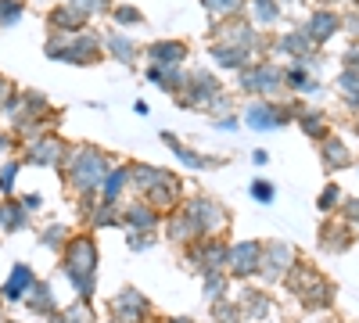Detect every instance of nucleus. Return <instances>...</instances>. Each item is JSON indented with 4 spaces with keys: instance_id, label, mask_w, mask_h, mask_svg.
<instances>
[{
    "instance_id": "obj_1",
    "label": "nucleus",
    "mask_w": 359,
    "mask_h": 323,
    "mask_svg": "<svg viewBox=\"0 0 359 323\" xmlns=\"http://www.w3.org/2000/svg\"><path fill=\"white\" fill-rule=\"evenodd\" d=\"M115 165L111 151L97 148V144H72V155L65 162V184H69V194L79 198L83 209H94L97 205V194H101V184L108 169Z\"/></svg>"
},
{
    "instance_id": "obj_2",
    "label": "nucleus",
    "mask_w": 359,
    "mask_h": 323,
    "mask_svg": "<svg viewBox=\"0 0 359 323\" xmlns=\"http://www.w3.org/2000/svg\"><path fill=\"white\" fill-rule=\"evenodd\" d=\"M172 101H176V108H184V111H208L212 119L216 115L233 111V97L223 90L219 76L208 72V69H187L184 90H180Z\"/></svg>"
},
{
    "instance_id": "obj_3",
    "label": "nucleus",
    "mask_w": 359,
    "mask_h": 323,
    "mask_svg": "<svg viewBox=\"0 0 359 323\" xmlns=\"http://www.w3.org/2000/svg\"><path fill=\"white\" fill-rule=\"evenodd\" d=\"M43 54L50 57V62L90 69V65H97L108 50H104V36L94 33V29H79V33H54L50 29V36L43 43Z\"/></svg>"
},
{
    "instance_id": "obj_4",
    "label": "nucleus",
    "mask_w": 359,
    "mask_h": 323,
    "mask_svg": "<svg viewBox=\"0 0 359 323\" xmlns=\"http://www.w3.org/2000/svg\"><path fill=\"white\" fill-rule=\"evenodd\" d=\"M62 270L72 284V291L79 298L94 295V284H97V241L90 233H72L69 245H65V262Z\"/></svg>"
},
{
    "instance_id": "obj_5",
    "label": "nucleus",
    "mask_w": 359,
    "mask_h": 323,
    "mask_svg": "<svg viewBox=\"0 0 359 323\" xmlns=\"http://www.w3.org/2000/svg\"><path fill=\"white\" fill-rule=\"evenodd\" d=\"M237 76V90H241L245 97H284L287 94V83H284V65L269 62V57H255L252 65H245Z\"/></svg>"
},
{
    "instance_id": "obj_6",
    "label": "nucleus",
    "mask_w": 359,
    "mask_h": 323,
    "mask_svg": "<svg viewBox=\"0 0 359 323\" xmlns=\"http://www.w3.org/2000/svg\"><path fill=\"white\" fill-rule=\"evenodd\" d=\"M284 284L291 287V295L302 302L306 309H327V305H331V298H334V287L323 280V273L313 266V262H302V259L291 262Z\"/></svg>"
},
{
    "instance_id": "obj_7",
    "label": "nucleus",
    "mask_w": 359,
    "mask_h": 323,
    "mask_svg": "<svg viewBox=\"0 0 359 323\" xmlns=\"http://www.w3.org/2000/svg\"><path fill=\"white\" fill-rule=\"evenodd\" d=\"M69 155H72V144H69V140H62L57 133H43V137H36V140L25 144V158H22V162L62 172L65 162H69Z\"/></svg>"
},
{
    "instance_id": "obj_8",
    "label": "nucleus",
    "mask_w": 359,
    "mask_h": 323,
    "mask_svg": "<svg viewBox=\"0 0 359 323\" xmlns=\"http://www.w3.org/2000/svg\"><path fill=\"white\" fill-rule=\"evenodd\" d=\"M226 255H230V245L212 233V238H198L187 245V262L194 266V273H212V270H226Z\"/></svg>"
},
{
    "instance_id": "obj_9",
    "label": "nucleus",
    "mask_w": 359,
    "mask_h": 323,
    "mask_svg": "<svg viewBox=\"0 0 359 323\" xmlns=\"http://www.w3.org/2000/svg\"><path fill=\"white\" fill-rule=\"evenodd\" d=\"M184 205L191 209V216H194V223H198V230H201V238L223 233L226 223H230L226 209H223V205H219L212 194H191V198H184Z\"/></svg>"
},
{
    "instance_id": "obj_10",
    "label": "nucleus",
    "mask_w": 359,
    "mask_h": 323,
    "mask_svg": "<svg viewBox=\"0 0 359 323\" xmlns=\"http://www.w3.org/2000/svg\"><path fill=\"white\" fill-rule=\"evenodd\" d=\"M294 262V248L287 241H262V262H259V277L266 284H280Z\"/></svg>"
},
{
    "instance_id": "obj_11",
    "label": "nucleus",
    "mask_w": 359,
    "mask_h": 323,
    "mask_svg": "<svg viewBox=\"0 0 359 323\" xmlns=\"http://www.w3.org/2000/svg\"><path fill=\"white\" fill-rule=\"evenodd\" d=\"M302 29L309 33V40H313L316 47H327V43H331V40L341 33V11H338V8L320 4V8H313V11L306 15Z\"/></svg>"
},
{
    "instance_id": "obj_12",
    "label": "nucleus",
    "mask_w": 359,
    "mask_h": 323,
    "mask_svg": "<svg viewBox=\"0 0 359 323\" xmlns=\"http://www.w3.org/2000/svg\"><path fill=\"white\" fill-rule=\"evenodd\" d=\"M259 262H262V241H237L230 245V255H226V273L233 280L259 277Z\"/></svg>"
},
{
    "instance_id": "obj_13",
    "label": "nucleus",
    "mask_w": 359,
    "mask_h": 323,
    "mask_svg": "<svg viewBox=\"0 0 359 323\" xmlns=\"http://www.w3.org/2000/svg\"><path fill=\"white\" fill-rule=\"evenodd\" d=\"M273 54L287 57V62H313V57L320 54V47L309 40L306 29L298 25V29H291V33H284V36L273 40Z\"/></svg>"
},
{
    "instance_id": "obj_14",
    "label": "nucleus",
    "mask_w": 359,
    "mask_h": 323,
    "mask_svg": "<svg viewBox=\"0 0 359 323\" xmlns=\"http://www.w3.org/2000/svg\"><path fill=\"white\" fill-rule=\"evenodd\" d=\"M352 241H355V226H352L348 219H341V216L323 219V226H320V252L341 255V252L352 248Z\"/></svg>"
},
{
    "instance_id": "obj_15",
    "label": "nucleus",
    "mask_w": 359,
    "mask_h": 323,
    "mask_svg": "<svg viewBox=\"0 0 359 323\" xmlns=\"http://www.w3.org/2000/svg\"><path fill=\"white\" fill-rule=\"evenodd\" d=\"M140 198H147V201H151L155 205V209H162V212H172L176 209V205H184V180H180V176L176 172H162V180L151 187V191H147V194H140Z\"/></svg>"
},
{
    "instance_id": "obj_16",
    "label": "nucleus",
    "mask_w": 359,
    "mask_h": 323,
    "mask_svg": "<svg viewBox=\"0 0 359 323\" xmlns=\"http://www.w3.org/2000/svg\"><path fill=\"white\" fill-rule=\"evenodd\" d=\"M316 148H320V165H323V172H327V176H334V172H341V169H352V165H355L352 148H348V144H345L338 133H331L327 140H320Z\"/></svg>"
},
{
    "instance_id": "obj_17",
    "label": "nucleus",
    "mask_w": 359,
    "mask_h": 323,
    "mask_svg": "<svg viewBox=\"0 0 359 323\" xmlns=\"http://www.w3.org/2000/svg\"><path fill=\"white\" fill-rule=\"evenodd\" d=\"M162 226H165V241H172V245H191V241L201 238V230H198V223H194L187 205H176L172 212H165Z\"/></svg>"
},
{
    "instance_id": "obj_18",
    "label": "nucleus",
    "mask_w": 359,
    "mask_h": 323,
    "mask_svg": "<svg viewBox=\"0 0 359 323\" xmlns=\"http://www.w3.org/2000/svg\"><path fill=\"white\" fill-rule=\"evenodd\" d=\"M165 223V212L155 209L147 198H137L130 205H123V226L126 230H158Z\"/></svg>"
},
{
    "instance_id": "obj_19",
    "label": "nucleus",
    "mask_w": 359,
    "mask_h": 323,
    "mask_svg": "<svg viewBox=\"0 0 359 323\" xmlns=\"http://www.w3.org/2000/svg\"><path fill=\"white\" fill-rule=\"evenodd\" d=\"M147 312H151V305H147V298L140 295V291H133V287L118 291L115 302H111V316H115V323H144Z\"/></svg>"
},
{
    "instance_id": "obj_20",
    "label": "nucleus",
    "mask_w": 359,
    "mask_h": 323,
    "mask_svg": "<svg viewBox=\"0 0 359 323\" xmlns=\"http://www.w3.org/2000/svg\"><path fill=\"white\" fill-rule=\"evenodd\" d=\"M144 79L151 86H158L162 94L176 97L180 90H184V83H187V69L184 65H158V62H151L144 69Z\"/></svg>"
},
{
    "instance_id": "obj_21",
    "label": "nucleus",
    "mask_w": 359,
    "mask_h": 323,
    "mask_svg": "<svg viewBox=\"0 0 359 323\" xmlns=\"http://www.w3.org/2000/svg\"><path fill=\"white\" fill-rule=\"evenodd\" d=\"M133 191V176H130V162H115L104 176V184H101V201H115V205H123V198Z\"/></svg>"
},
{
    "instance_id": "obj_22",
    "label": "nucleus",
    "mask_w": 359,
    "mask_h": 323,
    "mask_svg": "<svg viewBox=\"0 0 359 323\" xmlns=\"http://www.w3.org/2000/svg\"><path fill=\"white\" fill-rule=\"evenodd\" d=\"M162 144L165 148H172V155L184 162L187 169H194V172H205V169H219V165H226V158H216V155H201V151H194V148H187V144H180L172 133H162Z\"/></svg>"
},
{
    "instance_id": "obj_23",
    "label": "nucleus",
    "mask_w": 359,
    "mask_h": 323,
    "mask_svg": "<svg viewBox=\"0 0 359 323\" xmlns=\"http://www.w3.org/2000/svg\"><path fill=\"white\" fill-rule=\"evenodd\" d=\"M208 57L216 62V72H241L255 62V54L245 47H226V43H208Z\"/></svg>"
},
{
    "instance_id": "obj_24",
    "label": "nucleus",
    "mask_w": 359,
    "mask_h": 323,
    "mask_svg": "<svg viewBox=\"0 0 359 323\" xmlns=\"http://www.w3.org/2000/svg\"><path fill=\"white\" fill-rule=\"evenodd\" d=\"M294 126L302 130V133H306L309 140H316V144H320V140H327V137L334 133V123H331V115H327L323 108H309V104H306L302 111H298Z\"/></svg>"
},
{
    "instance_id": "obj_25",
    "label": "nucleus",
    "mask_w": 359,
    "mask_h": 323,
    "mask_svg": "<svg viewBox=\"0 0 359 323\" xmlns=\"http://www.w3.org/2000/svg\"><path fill=\"white\" fill-rule=\"evenodd\" d=\"M47 25L54 29V33H79V29H90V15L65 0V4H57V8L47 15Z\"/></svg>"
},
{
    "instance_id": "obj_26",
    "label": "nucleus",
    "mask_w": 359,
    "mask_h": 323,
    "mask_svg": "<svg viewBox=\"0 0 359 323\" xmlns=\"http://www.w3.org/2000/svg\"><path fill=\"white\" fill-rule=\"evenodd\" d=\"M144 54L158 65H187L191 47H187V40H155L144 47Z\"/></svg>"
},
{
    "instance_id": "obj_27",
    "label": "nucleus",
    "mask_w": 359,
    "mask_h": 323,
    "mask_svg": "<svg viewBox=\"0 0 359 323\" xmlns=\"http://www.w3.org/2000/svg\"><path fill=\"white\" fill-rule=\"evenodd\" d=\"M104 36V50H108V57H115L118 65H133L137 57H140V47L130 40V33H123V29H108V33H101Z\"/></svg>"
},
{
    "instance_id": "obj_28",
    "label": "nucleus",
    "mask_w": 359,
    "mask_h": 323,
    "mask_svg": "<svg viewBox=\"0 0 359 323\" xmlns=\"http://www.w3.org/2000/svg\"><path fill=\"white\" fill-rule=\"evenodd\" d=\"M284 83H287V94H298V97L320 90V83L313 79L309 62H287V65H284Z\"/></svg>"
},
{
    "instance_id": "obj_29",
    "label": "nucleus",
    "mask_w": 359,
    "mask_h": 323,
    "mask_svg": "<svg viewBox=\"0 0 359 323\" xmlns=\"http://www.w3.org/2000/svg\"><path fill=\"white\" fill-rule=\"evenodd\" d=\"M29 226V209L11 194V198H0V230L4 233H22Z\"/></svg>"
},
{
    "instance_id": "obj_30",
    "label": "nucleus",
    "mask_w": 359,
    "mask_h": 323,
    "mask_svg": "<svg viewBox=\"0 0 359 323\" xmlns=\"http://www.w3.org/2000/svg\"><path fill=\"white\" fill-rule=\"evenodd\" d=\"M33 284H36L33 270H29L25 262H18V266H11V277H8L4 291H0V298H8V302H22V298L29 295V291H33Z\"/></svg>"
},
{
    "instance_id": "obj_31",
    "label": "nucleus",
    "mask_w": 359,
    "mask_h": 323,
    "mask_svg": "<svg viewBox=\"0 0 359 323\" xmlns=\"http://www.w3.org/2000/svg\"><path fill=\"white\" fill-rule=\"evenodd\" d=\"M245 15L259 25V29H273L284 15L280 0H245Z\"/></svg>"
},
{
    "instance_id": "obj_32",
    "label": "nucleus",
    "mask_w": 359,
    "mask_h": 323,
    "mask_svg": "<svg viewBox=\"0 0 359 323\" xmlns=\"http://www.w3.org/2000/svg\"><path fill=\"white\" fill-rule=\"evenodd\" d=\"M86 219H90V226H94V230H104V226H123V205H115V201H101V198H97V205L86 212Z\"/></svg>"
},
{
    "instance_id": "obj_33",
    "label": "nucleus",
    "mask_w": 359,
    "mask_h": 323,
    "mask_svg": "<svg viewBox=\"0 0 359 323\" xmlns=\"http://www.w3.org/2000/svg\"><path fill=\"white\" fill-rule=\"evenodd\" d=\"M162 165H151V162H130V176H133V191L137 194H147L158 180H162Z\"/></svg>"
},
{
    "instance_id": "obj_34",
    "label": "nucleus",
    "mask_w": 359,
    "mask_h": 323,
    "mask_svg": "<svg viewBox=\"0 0 359 323\" xmlns=\"http://www.w3.org/2000/svg\"><path fill=\"white\" fill-rule=\"evenodd\" d=\"M29 309H33L36 316H57V305H54V291H50V284H33V291H29Z\"/></svg>"
},
{
    "instance_id": "obj_35",
    "label": "nucleus",
    "mask_w": 359,
    "mask_h": 323,
    "mask_svg": "<svg viewBox=\"0 0 359 323\" xmlns=\"http://www.w3.org/2000/svg\"><path fill=\"white\" fill-rule=\"evenodd\" d=\"M54 323H97V316H94V305H90L86 298H79L69 309H57Z\"/></svg>"
},
{
    "instance_id": "obj_36",
    "label": "nucleus",
    "mask_w": 359,
    "mask_h": 323,
    "mask_svg": "<svg viewBox=\"0 0 359 323\" xmlns=\"http://www.w3.org/2000/svg\"><path fill=\"white\" fill-rule=\"evenodd\" d=\"M198 4L208 11V18H212V22L233 18V15H245V0H198Z\"/></svg>"
},
{
    "instance_id": "obj_37",
    "label": "nucleus",
    "mask_w": 359,
    "mask_h": 323,
    "mask_svg": "<svg viewBox=\"0 0 359 323\" xmlns=\"http://www.w3.org/2000/svg\"><path fill=\"white\" fill-rule=\"evenodd\" d=\"M201 280H205V298H208V302H219V298H226L230 273H223V270H212V273H205Z\"/></svg>"
},
{
    "instance_id": "obj_38",
    "label": "nucleus",
    "mask_w": 359,
    "mask_h": 323,
    "mask_svg": "<svg viewBox=\"0 0 359 323\" xmlns=\"http://www.w3.org/2000/svg\"><path fill=\"white\" fill-rule=\"evenodd\" d=\"M341 201H345L341 184H327V187L320 191V198H316V209H320L323 216H331V212H338V209H341Z\"/></svg>"
},
{
    "instance_id": "obj_39",
    "label": "nucleus",
    "mask_w": 359,
    "mask_h": 323,
    "mask_svg": "<svg viewBox=\"0 0 359 323\" xmlns=\"http://www.w3.org/2000/svg\"><path fill=\"white\" fill-rule=\"evenodd\" d=\"M111 22L118 25V29H137V25H144V11L140 8H133V4H115L111 8Z\"/></svg>"
},
{
    "instance_id": "obj_40",
    "label": "nucleus",
    "mask_w": 359,
    "mask_h": 323,
    "mask_svg": "<svg viewBox=\"0 0 359 323\" xmlns=\"http://www.w3.org/2000/svg\"><path fill=\"white\" fill-rule=\"evenodd\" d=\"M22 11H25L22 0H0V33L15 29V25L22 22Z\"/></svg>"
},
{
    "instance_id": "obj_41",
    "label": "nucleus",
    "mask_w": 359,
    "mask_h": 323,
    "mask_svg": "<svg viewBox=\"0 0 359 323\" xmlns=\"http://www.w3.org/2000/svg\"><path fill=\"white\" fill-rule=\"evenodd\" d=\"M69 238H72V230L65 226V223H50V226H43V233H40V241L47 245V248H65L69 245Z\"/></svg>"
},
{
    "instance_id": "obj_42",
    "label": "nucleus",
    "mask_w": 359,
    "mask_h": 323,
    "mask_svg": "<svg viewBox=\"0 0 359 323\" xmlns=\"http://www.w3.org/2000/svg\"><path fill=\"white\" fill-rule=\"evenodd\" d=\"M237 305H241V312H248V316H255V319L269 312V298L262 295V291H245Z\"/></svg>"
},
{
    "instance_id": "obj_43",
    "label": "nucleus",
    "mask_w": 359,
    "mask_h": 323,
    "mask_svg": "<svg viewBox=\"0 0 359 323\" xmlns=\"http://www.w3.org/2000/svg\"><path fill=\"white\" fill-rule=\"evenodd\" d=\"M18 172H22V162L18 158H8L4 165H0V194L11 198L15 194V180H18Z\"/></svg>"
},
{
    "instance_id": "obj_44",
    "label": "nucleus",
    "mask_w": 359,
    "mask_h": 323,
    "mask_svg": "<svg viewBox=\"0 0 359 323\" xmlns=\"http://www.w3.org/2000/svg\"><path fill=\"white\" fill-rule=\"evenodd\" d=\"M126 245H130V252H147V248H155V245H158V230H130Z\"/></svg>"
},
{
    "instance_id": "obj_45",
    "label": "nucleus",
    "mask_w": 359,
    "mask_h": 323,
    "mask_svg": "<svg viewBox=\"0 0 359 323\" xmlns=\"http://www.w3.org/2000/svg\"><path fill=\"white\" fill-rule=\"evenodd\" d=\"M237 316H241V305H230L226 298L212 302V323H237Z\"/></svg>"
},
{
    "instance_id": "obj_46",
    "label": "nucleus",
    "mask_w": 359,
    "mask_h": 323,
    "mask_svg": "<svg viewBox=\"0 0 359 323\" xmlns=\"http://www.w3.org/2000/svg\"><path fill=\"white\" fill-rule=\"evenodd\" d=\"M69 4H76L79 11H86L90 18H94V15H111L115 0H69Z\"/></svg>"
},
{
    "instance_id": "obj_47",
    "label": "nucleus",
    "mask_w": 359,
    "mask_h": 323,
    "mask_svg": "<svg viewBox=\"0 0 359 323\" xmlns=\"http://www.w3.org/2000/svg\"><path fill=\"white\" fill-rule=\"evenodd\" d=\"M252 198H255L259 205H273V201H277V187H273V180H262V176H259V180L252 184Z\"/></svg>"
},
{
    "instance_id": "obj_48",
    "label": "nucleus",
    "mask_w": 359,
    "mask_h": 323,
    "mask_svg": "<svg viewBox=\"0 0 359 323\" xmlns=\"http://www.w3.org/2000/svg\"><path fill=\"white\" fill-rule=\"evenodd\" d=\"M341 33H348L352 40H359V11L348 4V11H341Z\"/></svg>"
},
{
    "instance_id": "obj_49",
    "label": "nucleus",
    "mask_w": 359,
    "mask_h": 323,
    "mask_svg": "<svg viewBox=\"0 0 359 323\" xmlns=\"http://www.w3.org/2000/svg\"><path fill=\"white\" fill-rule=\"evenodd\" d=\"M338 216L348 219V223L359 230V198H345V201H341V209H338Z\"/></svg>"
},
{
    "instance_id": "obj_50",
    "label": "nucleus",
    "mask_w": 359,
    "mask_h": 323,
    "mask_svg": "<svg viewBox=\"0 0 359 323\" xmlns=\"http://www.w3.org/2000/svg\"><path fill=\"white\" fill-rule=\"evenodd\" d=\"M341 69H359V40H352L341 54Z\"/></svg>"
},
{
    "instance_id": "obj_51",
    "label": "nucleus",
    "mask_w": 359,
    "mask_h": 323,
    "mask_svg": "<svg viewBox=\"0 0 359 323\" xmlns=\"http://www.w3.org/2000/svg\"><path fill=\"white\" fill-rule=\"evenodd\" d=\"M237 126H241V119H237L233 111H226V115H216V130H223V133H233Z\"/></svg>"
},
{
    "instance_id": "obj_52",
    "label": "nucleus",
    "mask_w": 359,
    "mask_h": 323,
    "mask_svg": "<svg viewBox=\"0 0 359 323\" xmlns=\"http://www.w3.org/2000/svg\"><path fill=\"white\" fill-rule=\"evenodd\" d=\"M18 201L25 205V209H29V212H36V209H40V205H43V198H40V194H22Z\"/></svg>"
},
{
    "instance_id": "obj_53",
    "label": "nucleus",
    "mask_w": 359,
    "mask_h": 323,
    "mask_svg": "<svg viewBox=\"0 0 359 323\" xmlns=\"http://www.w3.org/2000/svg\"><path fill=\"white\" fill-rule=\"evenodd\" d=\"M11 90H15V83L0 76V111H4V101H8V94H11Z\"/></svg>"
},
{
    "instance_id": "obj_54",
    "label": "nucleus",
    "mask_w": 359,
    "mask_h": 323,
    "mask_svg": "<svg viewBox=\"0 0 359 323\" xmlns=\"http://www.w3.org/2000/svg\"><path fill=\"white\" fill-rule=\"evenodd\" d=\"M252 162H255V165H266V162H269V151H262V148L252 151Z\"/></svg>"
},
{
    "instance_id": "obj_55",
    "label": "nucleus",
    "mask_w": 359,
    "mask_h": 323,
    "mask_svg": "<svg viewBox=\"0 0 359 323\" xmlns=\"http://www.w3.org/2000/svg\"><path fill=\"white\" fill-rule=\"evenodd\" d=\"M11 144H15V140H11L8 133H0V151H11Z\"/></svg>"
},
{
    "instance_id": "obj_56",
    "label": "nucleus",
    "mask_w": 359,
    "mask_h": 323,
    "mask_svg": "<svg viewBox=\"0 0 359 323\" xmlns=\"http://www.w3.org/2000/svg\"><path fill=\"white\" fill-rule=\"evenodd\" d=\"M306 0H280V8H302Z\"/></svg>"
},
{
    "instance_id": "obj_57",
    "label": "nucleus",
    "mask_w": 359,
    "mask_h": 323,
    "mask_svg": "<svg viewBox=\"0 0 359 323\" xmlns=\"http://www.w3.org/2000/svg\"><path fill=\"white\" fill-rule=\"evenodd\" d=\"M165 323H194V319H187V316H172V319H165Z\"/></svg>"
},
{
    "instance_id": "obj_58",
    "label": "nucleus",
    "mask_w": 359,
    "mask_h": 323,
    "mask_svg": "<svg viewBox=\"0 0 359 323\" xmlns=\"http://www.w3.org/2000/svg\"><path fill=\"white\" fill-rule=\"evenodd\" d=\"M352 130H355V137H359V115H355V126H352Z\"/></svg>"
},
{
    "instance_id": "obj_59",
    "label": "nucleus",
    "mask_w": 359,
    "mask_h": 323,
    "mask_svg": "<svg viewBox=\"0 0 359 323\" xmlns=\"http://www.w3.org/2000/svg\"><path fill=\"white\" fill-rule=\"evenodd\" d=\"M352 8H355V11H359V0H352Z\"/></svg>"
},
{
    "instance_id": "obj_60",
    "label": "nucleus",
    "mask_w": 359,
    "mask_h": 323,
    "mask_svg": "<svg viewBox=\"0 0 359 323\" xmlns=\"http://www.w3.org/2000/svg\"><path fill=\"white\" fill-rule=\"evenodd\" d=\"M0 323H4V319H0Z\"/></svg>"
}]
</instances>
